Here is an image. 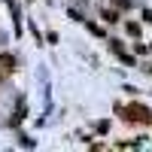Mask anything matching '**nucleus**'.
Masks as SVG:
<instances>
[{"mask_svg": "<svg viewBox=\"0 0 152 152\" xmlns=\"http://www.w3.org/2000/svg\"><path fill=\"white\" fill-rule=\"evenodd\" d=\"M128 34H131V37H140V24H137V21H128Z\"/></svg>", "mask_w": 152, "mask_h": 152, "instance_id": "3", "label": "nucleus"}, {"mask_svg": "<svg viewBox=\"0 0 152 152\" xmlns=\"http://www.w3.org/2000/svg\"><path fill=\"white\" fill-rule=\"evenodd\" d=\"M113 3H116L119 9H128V6H131V0H113Z\"/></svg>", "mask_w": 152, "mask_h": 152, "instance_id": "5", "label": "nucleus"}, {"mask_svg": "<svg viewBox=\"0 0 152 152\" xmlns=\"http://www.w3.org/2000/svg\"><path fill=\"white\" fill-rule=\"evenodd\" d=\"M15 64H18V61H15V55H9V52H3V55H0V70L12 73V70H18Z\"/></svg>", "mask_w": 152, "mask_h": 152, "instance_id": "2", "label": "nucleus"}, {"mask_svg": "<svg viewBox=\"0 0 152 152\" xmlns=\"http://www.w3.org/2000/svg\"><path fill=\"white\" fill-rule=\"evenodd\" d=\"M116 113H122L128 122H149V116H152V113H149L146 107H140V104H131L128 110H125V107H116Z\"/></svg>", "mask_w": 152, "mask_h": 152, "instance_id": "1", "label": "nucleus"}, {"mask_svg": "<svg viewBox=\"0 0 152 152\" xmlns=\"http://www.w3.org/2000/svg\"><path fill=\"white\" fill-rule=\"evenodd\" d=\"M119 18V12H113V9H104V21H116Z\"/></svg>", "mask_w": 152, "mask_h": 152, "instance_id": "4", "label": "nucleus"}]
</instances>
